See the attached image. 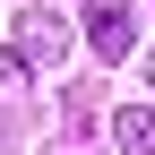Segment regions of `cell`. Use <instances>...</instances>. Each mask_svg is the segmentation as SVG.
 I'll list each match as a JSON object with an SVG mask.
<instances>
[{
	"mask_svg": "<svg viewBox=\"0 0 155 155\" xmlns=\"http://www.w3.org/2000/svg\"><path fill=\"white\" fill-rule=\"evenodd\" d=\"M86 35H95L104 61H121V52H129V0H95V9H86Z\"/></svg>",
	"mask_w": 155,
	"mask_h": 155,
	"instance_id": "cell-1",
	"label": "cell"
},
{
	"mask_svg": "<svg viewBox=\"0 0 155 155\" xmlns=\"http://www.w3.org/2000/svg\"><path fill=\"white\" fill-rule=\"evenodd\" d=\"M17 61H61V17H17Z\"/></svg>",
	"mask_w": 155,
	"mask_h": 155,
	"instance_id": "cell-2",
	"label": "cell"
}]
</instances>
